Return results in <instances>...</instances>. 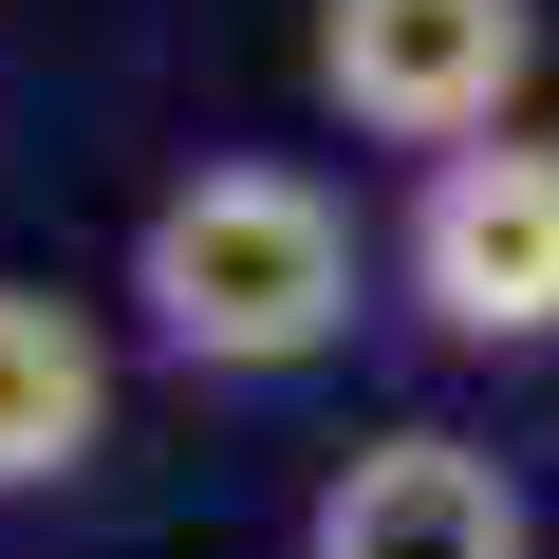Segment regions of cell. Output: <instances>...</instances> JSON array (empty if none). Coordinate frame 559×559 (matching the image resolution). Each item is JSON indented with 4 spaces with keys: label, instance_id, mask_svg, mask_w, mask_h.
<instances>
[{
    "label": "cell",
    "instance_id": "1",
    "mask_svg": "<svg viewBox=\"0 0 559 559\" xmlns=\"http://www.w3.org/2000/svg\"><path fill=\"white\" fill-rule=\"evenodd\" d=\"M355 205L299 150H187L131 205V336L205 392H280L355 336Z\"/></svg>",
    "mask_w": 559,
    "mask_h": 559
},
{
    "label": "cell",
    "instance_id": "2",
    "mask_svg": "<svg viewBox=\"0 0 559 559\" xmlns=\"http://www.w3.org/2000/svg\"><path fill=\"white\" fill-rule=\"evenodd\" d=\"M392 299H411L448 355H485V373L559 355V131H466V150L411 168V205H392Z\"/></svg>",
    "mask_w": 559,
    "mask_h": 559
},
{
    "label": "cell",
    "instance_id": "3",
    "mask_svg": "<svg viewBox=\"0 0 559 559\" xmlns=\"http://www.w3.org/2000/svg\"><path fill=\"white\" fill-rule=\"evenodd\" d=\"M318 112L355 150H466V131H522L540 94V0H318V38H299Z\"/></svg>",
    "mask_w": 559,
    "mask_h": 559
},
{
    "label": "cell",
    "instance_id": "4",
    "mask_svg": "<svg viewBox=\"0 0 559 559\" xmlns=\"http://www.w3.org/2000/svg\"><path fill=\"white\" fill-rule=\"evenodd\" d=\"M299 559H540V503H522V466L466 448V429H373V448L318 466Z\"/></svg>",
    "mask_w": 559,
    "mask_h": 559
},
{
    "label": "cell",
    "instance_id": "5",
    "mask_svg": "<svg viewBox=\"0 0 559 559\" xmlns=\"http://www.w3.org/2000/svg\"><path fill=\"white\" fill-rule=\"evenodd\" d=\"M112 448V336L57 280H0V503H57Z\"/></svg>",
    "mask_w": 559,
    "mask_h": 559
}]
</instances>
